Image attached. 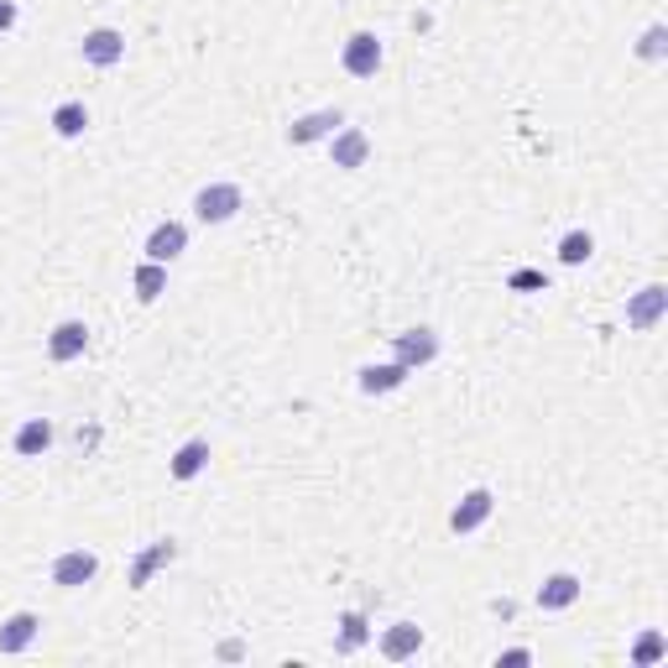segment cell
<instances>
[{"label": "cell", "mask_w": 668, "mask_h": 668, "mask_svg": "<svg viewBox=\"0 0 668 668\" xmlns=\"http://www.w3.org/2000/svg\"><path fill=\"white\" fill-rule=\"evenodd\" d=\"M241 210H245L241 184H204L193 193V219L199 225H230Z\"/></svg>", "instance_id": "1"}, {"label": "cell", "mask_w": 668, "mask_h": 668, "mask_svg": "<svg viewBox=\"0 0 668 668\" xmlns=\"http://www.w3.org/2000/svg\"><path fill=\"white\" fill-rule=\"evenodd\" d=\"M439 350H444V340H439V329H428V324L392 335V361H402V366H407L413 376L428 371V366L439 361Z\"/></svg>", "instance_id": "2"}, {"label": "cell", "mask_w": 668, "mask_h": 668, "mask_svg": "<svg viewBox=\"0 0 668 668\" xmlns=\"http://www.w3.org/2000/svg\"><path fill=\"white\" fill-rule=\"evenodd\" d=\"M381 63H387L381 37H376V31H350L345 48H340V68H345L350 79H376V74H381Z\"/></svg>", "instance_id": "3"}, {"label": "cell", "mask_w": 668, "mask_h": 668, "mask_svg": "<svg viewBox=\"0 0 668 668\" xmlns=\"http://www.w3.org/2000/svg\"><path fill=\"white\" fill-rule=\"evenodd\" d=\"M79 58L89 68H115L126 63V31L121 27H89L79 37Z\"/></svg>", "instance_id": "4"}, {"label": "cell", "mask_w": 668, "mask_h": 668, "mask_svg": "<svg viewBox=\"0 0 668 668\" xmlns=\"http://www.w3.org/2000/svg\"><path fill=\"white\" fill-rule=\"evenodd\" d=\"M48 575H53L58 590H84V585H94V575H100V554L94 549H63Z\"/></svg>", "instance_id": "5"}, {"label": "cell", "mask_w": 668, "mask_h": 668, "mask_svg": "<svg viewBox=\"0 0 668 668\" xmlns=\"http://www.w3.org/2000/svg\"><path fill=\"white\" fill-rule=\"evenodd\" d=\"M184 251H188V225L184 219H157V225H152V236L141 241V256H147V262H162V267H173Z\"/></svg>", "instance_id": "6"}, {"label": "cell", "mask_w": 668, "mask_h": 668, "mask_svg": "<svg viewBox=\"0 0 668 668\" xmlns=\"http://www.w3.org/2000/svg\"><path fill=\"white\" fill-rule=\"evenodd\" d=\"M340 126H345V110H340V105L308 110V115H298L293 126H288V147H314V141H329Z\"/></svg>", "instance_id": "7"}, {"label": "cell", "mask_w": 668, "mask_h": 668, "mask_svg": "<svg viewBox=\"0 0 668 668\" xmlns=\"http://www.w3.org/2000/svg\"><path fill=\"white\" fill-rule=\"evenodd\" d=\"M491 512H496V496L486 491V486H476V491H465L455 502V512H450V533L459 538H470V533H481L486 522H491Z\"/></svg>", "instance_id": "8"}, {"label": "cell", "mask_w": 668, "mask_h": 668, "mask_svg": "<svg viewBox=\"0 0 668 668\" xmlns=\"http://www.w3.org/2000/svg\"><path fill=\"white\" fill-rule=\"evenodd\" d=\"M668 314V288L664 282H647L627 298V329H658Z\"/></svg>", "instance_id": "9"}, {"label": "cell", "mask_w": 668, "mask_h": 668, "mask_svg": "<svg viewBox=\"0 0 668 668\" xmlns=\"http://www.w3.org/2000/svg\"><path fill=\"white\" fill-rule=\"evenodd\" d=\"M173 559H178V538H157V543H147V549L131 559V569H126V585L147 590V585H152V575H157V569H167Z\"/></svg>", "instance_id": "10"}, {"label": "cell", "mask_w": 668, "mask_h": 668, "mask_svg": "<svg viewBox=\"0 0 668 668\" xmlns=\"http://www.w3.org/2000/svg\"><path fill=\"white\" fill-rule=\"evenodd\" d=\"M84 350H89V324L84 319L53 324V335H48V361L53 366H74V361H84Z\"/></svg>", "instance_id": "11"}, {"label": "cell", "mask_w": 668, "mask_h": 668, "mask_svg": "<svg viewBox=\"0 0 668 668\" xmlns=\"http://www.w3.org/2000/svg\"><path fill=\"white\" fill-rule=\"evenodd\" d=\"M366 157H371V136L361 131V126H340V131L329 136V162L340 167V173H355V167H366Z\"/></svg>", "instance_id": "12"}, {"label": "cell", "mask_w": 668, "mask_h": 668, "mask_svg": "<svg viewBox=\"0 0 668 668\" xmlns=\"http://www.w3.org/2000/svg\"><path fill=\"white\" fill-rule=\"evenodd\" d=\"M407 366L402 361H371V366H361L355 371V387L366 392V398H392V392H402L407 387Z\"/></svg>", "instance_id": "13"}, {"label": "cell", "mask_w": 668, "mask_h": 668, "mask_svg": "<svg viewBox=\"0 0 668 668\" xmlns=\"http://www.w3.org/2000/svg\"><path fill=\"white\" fill-rule=\"evenodd\" d=\"M580 595H585L580 575L559 569V575H543V585L533 590V606H538V612H569V606H575Z\"/></svg>", "instance_id": "14"}, {"label": "cell", "mask_w": 668, "mask_h": 668, "mask_svg": "<svg viewBox=\"0 0 668 668\" xmlns=\"http://www.w3.org/2000/svg\"><path fill=\"white\" fill-rule=\"evenodd\" d=\"M37 638H42V616L37 612H11L5 621H0V653H5V658L27 653Z\"/></svg>", "instance_id": "15"}, {"label": "cell", "mask_w": 668, "mask_h": 668, "mask_svg": "<svg viewBox=\"0 0 668 668\" xmlns=\"http://www.w3.org/2000/svg\"><path fill=\"white\" fill-rule=\"evenodd\" d=\"M53 444H58L53 418H27V424L11 433V450H16L22 459H42L48 450H53Z\"/></svg>", "instance_id": "16"}, {"label": "cell", "mask_w": 668, "mask_h": 668, "mask_svg": "<svg viewBox=\"0 0 668 668\" xmlns=\"http://www.w3.org/2000/svg\"><path fill=\"white\" fill-rule=\"evenodd\" d=\"M210 439H184L178 450H173V459H167V476L173 481H199L204 470H210Z\"/></svg>", "instance_id": "17"}, {"label": "cell", "mask_w": 668, "mask_h": 668, "mask_svg": "<svg viewBox=\"0 0 668 668\" xmlns=\"http://www.w3.org/2000/svg\"><path fill=\"white\" fill-rule=\"evenodd\" d=\"M418 647H424V627H418V621H392V627L381 632V658H387V664L418 658Z\"/></svg>", "instance_id": "18"}, {"label": "cell", "mask_w": 668, "mask_h": 668, "mask_svg": "<svg viewBox=\"0 0 668 668\" xmlns=\"http://www.w3.org/2000/svg\"><path fill=\"white\" fill-rule=\"evenodd\" d=\"M371 642V616L366 612H345L340 616V638H335V653L340 658H350V653H361Z\"/></svg>", "instance_id": "19"}, {"label": "cell", "mask_w": 668, "mask_h": 668, "mask_svg": "<svg viewBox=\"0 0 668 668\" xmlns=\"http://www.w3.org/2000/svg\"><path fill=\"white\" fill-rule=\"evenodd\" d=\"M131 288H136V303H157L162 293H167V267L162 262H136V272H131Z\"/></svg>", "instance_id": "20"}, {"label": "cell", "mask_w": 668, "mask_h": 668, "mask_svg": "<svg viewBox=\"0 0 668 668\" xmlns=\"http://www.w3.org/2000/svg\"><path fill=\"white\" fill-rule=\"evenodd\" d=\"M48 126H53V136H63V141H79V136L89 131V105H84V100H63Z\"/></svg>", "instance_id": "21"}, {"label": "cell", "mask_w": 668, "mask_h": 668, "mask_svg": "<svg viewBox=\"0 0 668 668\" xmlns=\"http://www.w3.org/2000/svg\"><path fill=\"white\" fill-rule=\"evenodd\" d=\"M590 256H595V236L590 230H569L559 241V267H585Z\"/></svg>", "instance_id": "22"}, {"label": "cell", "mask_w": 668, "mask_h": 668, "mask_svg": "<svg viewBox=\"0 0 668 668\" xmlns=\"http://www.w3.org/2000/svg\"><path fill=\"white\" fill-rule=\"evenodd\" d=\"M668 658V638L664 632H642L638 642H632V668H653Z\"/></svg>", "instance_id": "23"}, {"label": "cell", "mask_w": 668, "mask_h": 668, "mask_svg": "<svg viewBox=\"0 0 668 668\" xmlns=\"http://www.w3.org/2000/svg\"><path fill=\"white\" fill-rule=\"evenodd\" d=\"M638 58H642V63H664V58H668V27H664V22H653V27L638 37Z\"/></svg>", "instance_id": "24"}, {"label": "cell", "mask_w": 668, "mask_h": 668, "mask_svg": "<svg viewBox=\"0 0 668 668\" xmlns=\"http://www.w3.org/2000/svg\"><path fill=\"white\" fill-rule=\"evenodd\" d=\"M214 653H219V664H241V658H245V642L241 638H225L219 647H214Z\"/></svg>", "instance_id": "25"}, {"label": "cell", "mask_w": 668, "mask_h": 668, "mask_svg": "<svg viewBox=\"0 0 668 668\" xmlns=\"http://www.w3.org/2000/svg\"><path fill=\"white\" fill-rule=\"evenodd\" d=\"M502 668H522V664H533V647H507L502 658H496Z\"/></svg>", "instance_id": "26"}, {"label": "cell", "mask_w": 668, "mask_h": 668, "mask_svg": "<svg viewBox=\"0 0 668 668\" xmlns=\"http://www.w3.org/2000/svg\"><path fill=\"white\" fill-rule=\"evenodd\" d=\"M16 22H22V11H16V0H0V37H5V31L16 27Z\"/></svg>", "instance_id": "27"}, {"label": "cell", "mask_w": 668, "mask_h": 668, "mask_svg": "<svg viewBox=\"0 0 668 668\" xmlns=\"http://www.w3.org/2000/svg\"><path fill=\"white\" fill-rule=\"evenodd\" d=\"M512 288H549L538 272H512Z\"/></svg>", "instance_id": "28"}]
</instances>
